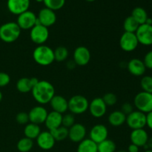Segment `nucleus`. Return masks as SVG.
I'll return each instance as SVG.
<instances>
[{
  "label": "nucleus",
  "instance_id": "obj_1",
  "mask_svg": "<svg viewBox=\"0 0 152 152\" xmlns=\"http://www.w3.org/2000/svg\"><path fill=\"white\" fill-rule=\"evenodd\" d=\"M33 97L38 103L45 105L50 102L55 95V88L53 85L46 80H39L37 86L31 91Z\"/></svg>",
  "mask_w": 152,
  "mask_h": 152
},
{
  "label": "nucleus",
  "instance_id": "obj_2",
  "mask_svg": "<svg viewBox=\"0 0 152 152\" xmlns=\"http://www.w3.org/2000/svg\"><path fill=\"white\" fill-rule=\"evenodd\" d=\"M33 58L36 63L42 66H48L54 61L53 50L49 46L39 45L34 49L33 52Z\"/></svg>",
  "mask_w": 152,
  "mask_h": 152
},
{
  "label": "nucleus",
  "instance_id": "obj_3",
  "mask_svg": "<svg viewBox=\"0 0 152 152\" xmlns=\"http://www.w3.org/2000/svg\"><path fill=\"white\" fill-rule=\"evenodd\" d=\"M21 31L16 22L4 23L0 27V39L6 43L14 42L20 37Z\"/></svg>",
  "mask_w": 152,
  "mask_h": 152
},
{
  "label": "nucleus",
  "instance_id": "obj_4",
  "mask_svg": "<svg viewBox=\"0 0 152 152\" xmlns=\"http://www.w3.org/2000/svg\"><path fill=\"white\" fill-rule=\"evenodd\" d=\"M68 101V110L71 114H82L88 109L89 102L86 97L82 95L73 96Z\"/></svg>",
  "mask_w": 152,
  "mask_h": 152
},
{
  "label": "nucleus",
  "instance_id": "obj_5",
  "mask_svg": "<svg viewBox=\"0 0 152 152\" xmlns=\"http://www.w3.org/2000/svg\"><path fill=\"white\" fill-rule=\"evenodd\" d=\"M134 106L137 108V111L144 114L152 111V94L141 91L135 96L134 99Z\"/></svg>",
  "mask_w": 152,
  "mask_h": 152
},
{
  "label": "nucleus",
  "instance_id": "obj_6",
  "mask_svg": "<svg viewBox=\"0 0 152 152\" xmlns=\"http://www.w3.org/2000/svg\"><path fill=\"white\" fill-rule=\"evenodd\" d=\"M126 123L132 130L143 129L146 126V114L140 111H134L126 116Z\"/></svg>",
  "mask_w": 152,
  "mask_h": 152
},
{
  "label": "nucleus",
  "instance_id": "obj_7",
  "mask_svg": "<svg viewBox=\"0 0 152 152\" xmlns=\"http://www.w3.org/2000/svg\"><path fill=\"white\" fill-rule=\"evenodd\" d=\"M30 37L33 42L39 45H42L48 39V28L42 25H35L31 29Z\"/></svg>",
  "mask_w": 152,
  "mask_h": 152
},
{
  "label": "nucleus",
  "instance_id": "obj_8",
  "mask_svg": "<svg viewBox=\"0 0 152 152\" xmlns=\"http://www.w3.org/2000/svg\"><path fill=\"white\" fill-rule=\"evenodd\" d=\"M139 42L134 33L124 32L120 39V46L126 52L134 51L137 48Z\"/></svg>",
  "mask_w": 152,
  "mask_h": 152
},
{
  "label": "nucleus",
  "instance_id": "obj_9",
  "mask_svg": "<svg viewBox=\"0 0 152 152\" xmlns=\"http://www.w3.org/2000/svg\"><path fill=\"white\" fill-rule=\"evenodd\" d=\"M37 16L34 12L27 10L18 16L16 23L21 30H31L36 25Z\"/></svg>",
  "mask_w": 152,
  "mask_h": 152
},
{
  "label": "nucleus",
  "instance_id": "obj_10",
  "mask_svg": "<svg viewBox=\"0 0 152 152\" xmlns=\"http://www.w3.org/2000/svg\"><path fill=\"white\" fill-rule=\"evenodd\" d=\"M135 34L139 44L145 46L152 45V25H140Z\"/></svg>",
  "mask_w": 152,
  "mask_h": 152
},
{
  "label": "nucleus",
  "instance_id": "obj_11",
  "mask_svg": "<svg viewBox=\"0 0 152 152\" xmlns=\"http://www.w3.org/2000/svg\"><path fill=\"white\" fill-rule=\"evenodd\" d=\"M91 52L85 46H79L74 50L73 53V60L79 66L88 65L91 60Z\"/></svg>",
  "mask_w": 152,
  "mask_h": 152
},
{
  "label": "nucleus",
  "instance_id": "obj_12",
  "mask_svg": "<svg viewBox=\"0 0 152 152\" xmlns=\"http://www.w3.org/2000/svg\"><path fill=\"white\" fill-rule=\"evenodd\" d=\"M88 110L90 114L95 118H100L105 114L107 111V105L101 97H96L92 99L89 103Z\"/></svg>",
  "mask_w": 152,
  "mask_h": 152
},
{
  "label": "nucleus",
  "instance_id": "obj_13",
  "mask_svg": "<svg viewBox=\"0 0 152 152\" xmlns=\"http://www.w3.org/2000/svg\"><path fill=\"white\" fill-rule=\"evenodd\" d=\"M48 112L45 108L43 106H35L31 108L28 112L30 123L37 124L39 126L40 124L45 123Z\"/></svg>",
  "mask_w": 152,
  "mask_h": 152
},
{
  "label": "nucleus",
  "instance_id": "obj_14",
  "mask_svg": "<svg viewBox=\"0 0 152 152\" xmlns=\"http://www.w3.org/2000/svg\"><path fill=\"white\" fill-rule=\"evenodd\" d=\"M90 139L96 144L108 139V131L105 126L102 124H97L91 128L89 133Z\"/></svg>",
  "mask_w": 152,
  "mask_h": 152
},
{
  "label": "nucleus",
  "instance_id": "obj_15",
  "mask_svg": "<svg viewBox=\"0 0 152 152\" xmlns=\"http://www.w3.org/2000/svg\"><path fill=\"white\" fill-rule=\"evenodd\" d=\"M30 4V0H7V7L10 13L19 16L28 10Z\"/></svg>",
  "mask_w": 152,
  "mask_h": 152
},
{
  "label": "nucleus",
  "instance_id": "obj_16",
  "mask_svg": "<svg viewBox=\"0 0 152 152\" xmlns=\"http://www.w3.org/2000/svg\"><path fill=\"white\" fill-rule=\"evenodd\" d=\"M37 19H39L42 25L48 28L55 24L56 21V15L53 10L45 7L39 10Z\"/></svg>",
  "mask_w": 152,
  "mask_h": 152
},
{
  "label": "nucleus",
  "instance_id": "obj_17",
  "mask_svg": "<svg viewBox=\"0 0 152 152\" xmlns=\"http://www.w3.org/2000/svg\"><path fill=\"white\" fill-rule=\"evenodd\" d=\"M86 127L80 123H75L68 129V138L74 142H79L83 140L86 136Z\"/></svg>",
  "mask_w": 152,
  "mask_h": 152
},
{
  "label": "nucleus",
  "instance_id": "obj_18",
  "mask_svg": "<svg viewBox=\"0 0 152 152\" xmlns=\"http://www.w3.org/2000/svg\"><path fill=\"white\" fill-rule=\"evenodd\" d=\"M37 143L38 146L42 150H50L53 148L56 140L49 131L41 132L37 139Z\"/></svg>",
  "mask_w": 152,
  "mask_h": 152
},
{
  "label": "nucleus",
  "instance_id": "obj_19",
  "mask_svg": "<svg viewBox=\"0 0 152 152\" xmlns=\"http://www.w3.org/2000/svg\"><path fill=\"white\" fill-rule=\"evenodd\" d=\"M127 68L129 73L134 77H141L145 74L146 70L143 61L137 58L131 59L127 64Z\"/></svg>",
  "mask_w": 152,
  "mask_h": 152
},
{
  "label": "nucleus",
  "instance_id": "obj_20",
  "mask_svg": "<svg viewBox=\"0 0 152 152\" xmlns=\"http://www.w3.org/2000/svg\"><path fill=\"white\" fill-rule=\"evenodd\" d=\"M39 80L36 77L28 78L22 77L20 78L16 83V89L21 93H28L31 91L32 89L35 87Z\"/></svg>",
  "mask_w": 152,
  "mask_h": 152
},
{
  "label": "nucleus",
  "instance_id": "obj_21",
  "mask_svg": "<svg viewBox=\"0 0 152 152\" xmlns=\"http://www.w3.org/2000/svg\"><path fill=\"white\" fill-rule=\"evenodd\" d=\"M148 134L144 129L132 130L130 134V140L132 144L138 147H143L147 143L148 140Z\"/></svg>",
  "mask_w": 152,
  "mask_h": 152
},
{
  "label": "nucleus",
  "instance_id": "obj_22",
  "mask_svg": "<svg viewBox=\"0 0 152 152\" xmlns=\"http://www.w3.org/2000/svg\"><path fill=\"white\" fill-rule=\"evenodd\" d=\"M49 103L53 111L61 114H64L68 110V101L60 95H54Z\"/></svg>",
  "mask_w": 152,
  "mask_h": 152
},
{
  "label": "nucleus",
  "instance_id": "obj_23",
  "mask_svg": "<svg viewBox=\"0 0 152 152\" xmlns=\"http://www.w3.org/2000/svg\"><path fill=\"white\" fill-rule=\"evenodd\" d=\"M62 114L52 111L51 112L48 114L45 124V126L48 129V131H50L60 127L62 126Z\"/></svg>",
  "mask_w": 152,
  "mask_h": 152
},
{
  "label": "nucleus",
  "instance_id": "obj_24",
  "mask_svg": "<svg viewBox=\"0 0 152 152\" xmlns=\"http://www.w3.org/2000/svg\"><path fill=\"white\" fill-rule=\"evenodd\" d=\"M108 123L111 126L114 127L121 126L126 123V115L123 114L121 111H114L108 116Z\"/></svg>",
  "mask_w": 152,
  "mask_h": 152
},
{
  "label": "nucleus",
  "instance_id": "obj_25",
  "mask_svg": "<svg viewBox=\"0 0 152 152\" xmlns=\"http://www.w3.org/2000/svg\"><path fill=\"white\" fill-rule=\"evenodd\" d=\"M40 133H41V129L39 126L34 123H28L24 129V134L25 137L31 140L37 139Z\"/></svg>",
  "mask_w": 152,
  "mask_h": 152
},
{
  "label": "nucleus",
  "instance_id": "obj_26",
  "mask_svg": "<svg viewBox=\"0 0 152 152\" xmlns=\"http://www.w3.org/2000/svg\"><path fill=\"white\" fill-rule=\"evenodd\" d=\"M77 152H98L97 144L90 138L84 139L79 143Z\"/></svg>",
  "mask_w": 152,
  "mask_h": 152
},
{
  "label": "nucleus",
  "instance_id": "obj_27",
  "mask_svg": "<svg viewBox=\"0 0 152 152\" xmlns=\"http://www.w3.org/2000/svg\"><path fill=\"white\" fill-rule=\"evenodd\" d=\"M131 16L139 23L140 25L145 24L148 18L146 10L141 7H137L134 8Z\"/></svg>",
  "mask_w": 152,
  "mask_h": 152
},
{
  "label": "nucleus",
  "instance_id": "obj_28",
  "mask_svg": "<svg viewBox=\"0 0 152 152\" xmlns=\"http://www.w3.org/2000/svg\"><path fill=\"white\" fill-rule=\"evenodd\" d=\"M56 141H62L68 137V129L61 126L57 129L49 131Z\"/></svg>",
  "mask_w": 152,
  "mask_h": 152
},
{
  "label": "nucleus",
  "instance_id": "obj_29",
  "mask_svg": "<svg viewBox=\"0 0 152 152\" xmlns=\"http://www.w3.org/2000/svg\"><path fill=\"white\" fill-rule=\"evenodd\" d=\"M139 26V23L132 16H128L123 22V28L125 30V32L134 33L135 34Z\"/></svg>",
  "mask_w": 152,
  "mask_h": 152
},
{
  "label": "nucleus",
  "instance_id": "obj_30",
  "mask_svg": "<svg viewBox=\"0 0 152 152\" xmlns=\"http://www.w3.org/2000/svg\"><path fill=\"white\" fill-rule=\"evenodd\" d=\"M116 148L115 142L111 140L106 139L97 144L98 152H115Z\"/></svg>",
  "mask_w": 152,
  "mask_h": 152
},
{
  "label": "nucleus",
  "instance_id": "obj_31",
  "mask_svg": "<svg viewBox=\"0 0 152 152\" xmlns=\"http://www.w3.org/2000/svg\"><path fill=\"white\" fill-rule=\"evenodd\" d=\"M34 146V142L33 140L29 139V138L24 137L22 138L17 142V149L20 152H28L32 149Z\"/></svg>",
  "mask_w": 152,
  "mask_h": 152
},
{
  "label": "nucleus",
  "instance_id": "obj_32",
  "mask_svg": "<svg viewBox=\"0 0 152 152\" xmlns=\"http://www.w3.org/2000/svg\"><path fill=\"white\" fill-rule=\"evenodd\" d=\"M53 54H54V61L63 62L68 58V50L64 46H59L53 50Z\"/></svg>",
  "mask_w": 152,
  "mask_h": 152
},
{
  "label": "nucleus",
  "instance_id": "obj_33",
  "mask_svg": "<svg viewBox=\"0 0 152 152\" xmlns=\"http://www.w3.org/2000/svg\"><path fill=\"white\" fill-rule=\"evenodd\" d=\"M43 3L45 7L53 10H58L65 5V0H44Z\"/></svg>",
  "mask_w": 152,
  "mask_h": 152
},
{
  "label": "nucleus",
  "instance_id": "obj_34",
  "mask_svg": "<svg viewBox=\"0 0 152 152\" xmlns=\"http://www.w3.org/2000/svg\"><path fill=\"white\" fill-rule=\"evenodd\" d=\"M141 88L142 91L152 94V77L151 76H145L141 79L140 81Z\"/></svg>",
  "mask_w": 152,
  "mask_h": 152
},
{
  "label": "nucleus",
  "instance_id": "obj_35",
  "mask_svg": "<svg viewBox=\"0 0 152 152\" xmlns=\"http://www.w3.org/2000/svg\"><path fill=\"white\" fill-rule=\"evenodd\" d=\"M75 117L73 114H66L65 115H62V126L67 129H70L71 126L75 124Z\"/></svg>",
  "mask_w": 152,
  "mask_h": 152
},
{
  "label": "nucleus",
  "instance_id": "obj_36",
  "mask_svg": "<svg viewBox=\"0 0 152 152\" xmlns=\"http://www.w3.org/2000/svg\"><path fill=\"white\" fill-rule=\"evenodd\" d=\"M107 106H113L117 102V97L114 93H107L102 97Z\"/></svg>",
  "mask_w": 152,
  "mask_h": 152
},
{
  "label": "nucleus",
  "instance_id": "obj_37",
  "mask_svg": "<svg viewBox=\"0 0 152 152\" xmlns=\"http://www.w3.org/2000/svg\"><path fill=\"white\" fill-rule=\"evenodd\" d=\"M16 120L19 124L25 125L26 126L30 122L29 116H28V113L22 111V112H19L16 114Z\"/></svg>",
  "mask_w": 152,
  "mask_h": 152
},
{
  "label": "nucleus",
  "instance_id": "obj_38",
  "mask_svg": "<svg viewBox=\"0 0 152 152\" xmlns=\"http://www.w3.org/2000/svg\"><path fill=\"white\" fill-rule=\"evenodd\" d=\"M10 82V77L7 73L0 72V87L7 86Z\"/></svg>",
  "mask_w": 152,
  "mask_h": 152
},
{
  "label": "nucleus",
  "instance_id": "obj_39",
  "mask_svg": "<svg viewBox=\"0 0 152 152\" xmlns=\"http://www.w3.org/2000/svg\"><path fill=\"white\" fill-rule=\"evenodd\" d=\"M143 63L145 68L152 69V50H149L144 56Z\"/></svg>",
  "mask_w": 152,
  "mask_h": 152
},
{
  "label": "nucleus",
  "instance_id": "obj_40",
  "mask_svg": "<svg viewBox=\"0 0 152 152\" xmlns=\"http://www.w3.org/2000/svg\"><path fill=\"white\" fill-rule=\"evenodd\" d=\"M120 111L123 113L124 114H126V116L130 114L131 113L134 111V108L133 105L131 103H129V102H126V103L123 104L121 107V110Z\"/></svg>",
  "mask_w": 152,
  "mask_h": 152
},
{
  "label": "nucleus",
  "instance_id": "obj_41",
  "mask_svg": "<svg viewBox=\"0 0 152 152\" xmlns=\"http://www.w3.org/2000/svg\"><path fill=\"white\" fill-rule=\"evenodd\" d=\"M146 126L152 130V111L146 114Z\"/></svg>",
  "mask_w": 152,
  "mask_h": 152
},
{
  "label": "nucleus",
  "instance_id": "obj_42",
  "mask_svg": "<svg viewBox=\"0 0 152 152\" xmlns=\"http://www.w3.org/2000/svg\"><path fill=\"white\" fill-rule=\"evenodd\" d=\"M139 148L137 145L132 143L128 148V152H139Z\"/></svg>",
  "mask_w": 152,
  "mask_h": 152
},
{
  "label": "nucleus",
  "instance_id": "obj_43",
  "mask_svg": "<svg viewBox=\"0 0 152 152\" xmlns=\"http://www.w3.org/2000/svg\"><path fill=\"white\" fill-rule=\"evenodd\" d=\"M146 144L148 147V149L152 150V137H151L150 138H148V142H147Z\"/></svg>",
  "mask_w": 152,
  "mask_h": 152
},
{
  "label": "nucleus",
  "instance_id": "obj_44",
  "mask_svg": "<svg viewBox=\"0 0 152 152\" xmlns=\"http://www.w3.org/2000/svg\"><path fill=\"white\" fill-rule=\"evenodd\" d=\"M145 24H147V25H152V19L151 18H149L148 17V19H147L146 22H145Z\"/></svg>",
  "mask_w": 152,
  "mask_h": 152
},
{
  "label": "nucleus",
  "instance_id": "obj_45",
  "mask_svg": "<svg viewBox=\"0 0 152 152\" xmlns=\"http://www.w3.org/2000/svg\"><path fill=\"white\" fill-rule=\"evenodd\" d=\"M2 97H3V96H2V93H1V92L0 91V102H1V101L2 100Z\"/></svg>",
  "mask_w": 152,
  "mask_h": 152
},
{
  "label": "nucleus",
  "instance_id": "obj_46",
  "mask_svg": "<svg viewBox=\"0 0 152 152\" xmlns=\"http://www.w3.org/2000/svg\"><path fill=\"white\" fill-rule=\"evenodd\" d=\"M36 1H37V2H43V1H44V0H36Z\"/></svg>",
  "mask_w": 152,
  "mask_h": 152
},
{
  "label": "nucleus",
  "instance_id": "obj_47",
  "mask_svg": "<svg viewBox=\"0 0 152 152\" xmlns=\"http://www.w3.org/2000/svg\"><path fill=\"white\" fill-rule=\"evenodd\" d=\"M144 152H152V150H151V149H148V150H145V151Z\"/></svg>",
  "mask_w": 152,
  "mask_h": 152
},
{
  "label": "nucleus",
  "instance_id": "obj_48",
  "mask_svg": "<svg viewBox=\"0 0 152 152\" xmlns=\"http://www.w3.org/2000/svg\"><path fill=\"white\" fill-rule=\"evenodd\" d=\"M117 152H128V151H124V150H120V151H117Z\"/></svg>",
  "mask_w": 152,
  "mask_h": 152
},
{
  "label": "nucleus",
  "instance_id": "obj_49",
  "mask_svg": "<svg viewBox=\"0 0 152 152\" xmlns=\"http://www.w3.org/2000/svg\"><path fill=\"white\" fill-rule=\"evenodd\" d=\"M87 1H89V2H92V1H94L95 0H86Z\"/></svg>",
  "mask_w": 152,
  "mask_h": 152
}]
</instances>
